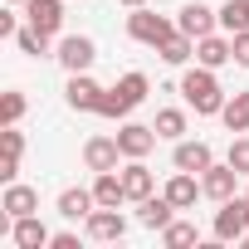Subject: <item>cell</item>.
I'll return each mask as SVG.
<instances>
[{
    "instance_id": "6da1fadb",
    "label": "cell",
    "mask_w": 249,
    "mask_h": 249,
    "mask_svg": "<svg viewBox=\"0 0 249 249\" xmlns=\"http://www.w3.org/2000/svg\"><path fill=\"white\" fill-rule=\"evenodd\" d=\"M181 98H186V107H196L200 117H220V107H225L220 78H215V69H205V64H196V69L181 73Z\"/></svg>"
},
{
    "instance_id": "7a4b0ae2",
    "label": "cell",
    "mask_w": 249,
    "mask_h": 249,
    "mask_svg": "<svg viewBox=\"0 0 249 249\" xmlns=\"http://www.w3.org/2000/svg\"><path fill=\"white\" fill-rule=\"evenodd\" d=\"M147 93H152V83H147V73H122L117 78V88H107L103 93V103H98V117H112V122H127V112L137 107V103H147Z\"/></svg>"
},
{
    "instance_id": "3957f363",
    "label": "cell",
    "mask_w": 249,
    "mask_h": 249,
    "mask_svg": "<svg viewBox=\"0 0 249 249\" xmlns=\"http://www.w3.org/2000/svg\"><path fill=\"white\" fill-rule=\"evenodd\" d=\"M127 35L137 39V44H152V49H161L171 35H176V25L166 20V15H157V10H147V5H137L132 15H127Z\"/></svg>"
},
{
    "instance_id": "277c9868",
    "label": "cell",
    "mask_w": 249,
    "mask_h": 249,
    "mask_svg": "<svg viewBox=\"0 0 249 249\" xmlns=\"http://www.w3.org/2000/svg\"><path fill=\"white\" fill-rule=\"evenodd\" d=\"M249 230V196H230L215 210V239L220 244H239V234Z\"/></svg>"
},
{
    "instance_id": "5b68a950",
    "label": "cell",
    "mask_w": 249,
    "mask_h": 249,
    "mask_svg": "<svg viewBox=\"0 0 249 249\" xmlns=\"http://www.w3.org/2000/svg\"><path fill=\"white\" fill-rule=\"evenodd\" d=\"M54 59H59L69 73H88V69H93V59H98V44H93L88 35H64Z\"/></svg>"
},
{
    "instance_id": "8992f818",
    "label": "cell",
    "mask_w": 249,
    "mask_h": 249,
    "mask_svg": "<svg viewBox=\"0 0 249 249\" xmlns=\"http://www.w3.org/2000/svg\"><path fill=\"white\" fill-rule=\"evenodd\" d=\"M103 83H93L88 73H69V88H64V103L73 107V112H98V103H103Z\"/></svg>"
},
{
    "instance_id": "52a82bcc",
    "label": "cell",
    "mask_w": 249,
    "mask_h": 249,
    "mask_svg": "<svg viewBox=\"0 0 249 249\" xmlns=\"http://www.w3.org/2000/svg\"><path fill=\"white\" fill-rule=\"evenodd\" d=\"M215 25H220V10L200 5V0L181 5V20H176V30H181V35H191V39H205V35H215Z\"/></svg>"
},
{
    "instance_id": "ba28073f",
    "label": "cell",
    "mask_w": 249,
    "mask_h": 249,
    "mask_svg": "<svg viewBox=\"0 0 249 249\" xmlns=\"http://www.w3.org/2000/svg\"><path fill=\"white\" fill-rule=\"evenodd\" d=\"M117 161H122L117 132H112V137H88V142H83V166H88V171H117Z\"/></svg>"
},
{
    "instance_id": "9c48e42d",
    "label": "cell",
    "mask_w": 249,
    "mask_h": 249,
    "mask_svg": "<svg viewBox=\"0 0 249 249\" xmlns=\"http://www.w3.org/2000/svg\"><path fill=\"white\" fill-rule=\"evenodd\" d=\"M200 186H205V196H210V200H230V196H239V171H234L230 161H225V166H220V161H210V166L200 171Z\"/></svg>"
},
{
    "instance_id": "30bf717a",
    "label": "cell",
    "mask_w": 249,
    "mask_h": 249,
    "mask_svg": "<svg viewBox=\"0 0 249 249\" xmlns=\"http://www.w3.org/2000/svg\"><path fill=\"white\" fill-rule=\"evenodd\" d=\"M83 225H88V239H103V244H117L122 234H127V220H122L112 205H98Z\"/></svg>"
},
{
    "instance_id": "8fae6325",
    "label": "cell",
    "mask_w": 249,
    "mask_h": 249,
    "mask_svg": "<svg viewBox=\"0 0 249 249\" xmlns=\"http://www.w3.org/2000/svg\"><path fill=\"white\" fill-rule=\"evenodd\" d=\"M25 25L44 30V35H59L64 25V0H25Z\"/></svg>"
},
{
    "instance_id": "7c38bea8",
    "label": "cell",
    "mask_w": 249,
    "mask_h": 249,
    "mask_svg": "<svg viewBox=\"0 0 249 249\" xmlns=\"http://www.w3.org/2000/svg\"><path fill=\"white\" fill-rule=\"evenodd\" d=\"M117 147L122 157H147L157 147V127H142V122H122L117 127Z\"/></svg>"
},
{
    "instance_id": "4fadbf2b",
    "label": "cell",
    "mask_w": 249,
    "mask_h": 249,
    "mask_svg": "<svg viewBox=\"0 0 249 249\" xmlns=\"http://www.w3.org/2000/svg\"><path fill=\"white\" fill-rule=\"evenodd\" d=\"M196 64H205V69H225V64H234V39H225V35H205V39H196Z\"/></svg>"
},
{
    "instance_id": "5bb4252c",
    "label": "cell",
    "mask_w": 249,
    "mask_h": 249,
    "mask_svg": "<svg viewBox=\"0 0 249 249\" xmlns=\"http://www.w3.org/2000/svg\"><path fill=\"white\" fill-rule=\"evenodd\" d=\"M10 239H15V249H44L54 234L44 230L39 215H20V220H10Z\"/></svg>"
},
{
    "instance_id": "9a60e30c",
    "label": "cell",
    "mask_w": 249,
    "mask_h": 249,
    "mask_svg": "<svg viewBox=\"0 0 249 249\" xmlns=\"http://www.w3.org/2000/svg\"><path fill=\"white\" fill-rule=\"evenodd\" d=\"M0 210H5L10 220H20V215H39V191H30V186L10 181V186H5V196H0Z\"/></svg>"
},
{
    "instance_id": "2e32d148",
    "label": "cell",
    "mask_w": 249,
    "mask_h": 249,
    "mask_svg": "<svg viewBox=\"0 0 249 249\" xmlns=\"http://www.w3.org/2000/svg\"><path fill=\"white\" fill-rule=\"evenodd\" d=\"M196 196H205V186L196 181V171H176V176L166 181V200H171L176 210H191V205H196Z\"/></svg>"
},
{
    "instance_id": "e0dca14e",
    "label": "cell",
    "mask_w": 249,
    "mask_h": 249,
    "mask_svg": "<svg viewBox=\"0 0 249 249\" xmlns=\"http://www.w3.org/2000/svg\"><path fill=\"white\" fill-rule=\"evenodd\" d=\"M0 147H5V152H0V181H15L20 176V157H25V137L15 132V127H5V132H0Z\"/></svg>"
},
{
    "instance_id": "ac0fdd59",
    "label": "cell",
    "mask_w": 249,
    "mask_h": 249,
    "mask_svg": "<svg viewBox=\"0 0 249 249\" xmlns=\"http://www.w3.org/2000/svg\"><path fill=\"white\" fill-rule=\"evenodd\" d=\"M122 186H127V200H137V205L152 196L157 181H152V171L142 166V157H127V166H122Z\"/></svg>"
},
{
    "instance_id": "d6986e66",
    "label": "cell",
    "mask_w": 249,
    "mask_h": 249,
    "mask_svg": "<svg viewBox=\"0 0 249 249\" xmlns=\"http://www.w3.org/2000/svg\"><path fill=\"white\" fill-rule=\"evenodd\" d=\"M171 161H176V171H205L210 161H215V152L205 147V142H176V152H171Z\"/></svg>"
},
{
    "instance_id": "ffe728a7",
    "label": "cell",
    "mask_w": 249,
    "mask_h": 249,
    "mask_svg": "<svg viewBox=\"0 0 249 249\" xmlns=\"http://www.w3.org/2000/svg\"><path fill=\"white\" fill-rule=\"evenodd\" d=\"M137 220H142L147 230H166V225L176 220V205L166 200V191H161V196H147V200H142V210H137Z\"/></svg>"
},
{
    "instance_id": "44dd1931",
    "label": "cell",
    "mask_w": 249,
    "mask_h": 249,
    "mask_svg": "<svg viewBox=\"0 0 249 249\" xmlns=\"http://www.w3.org/2000/svg\"><path fill=\"white\" fill-rule=\"evenodd\" d=\"M93 200L98 205H122L127 200V186H122V171H98V181H93Z\"/></svg>"
},
{
    "instance_id": "7402d4cb",
    "label": "cell",
    "mask_w": 249,
    "mask_h": 249,
    "mask_svg": "<svg viewBox=\"0 0 249 249\" xmlns=\"http://www.w3.org/2000/svg\"><path fill=\"white\" fill-rule=\"evenodd\" d=\"M93 210H98V200H93V191H83V186H73V191L59 196V215H64V220H88Z\"/></svg>"
},
{
    "instance_id": "603a6c76",
    "label": "cell",
    "mask_w": 249,
    "mask_h": 249,
    "mask_svg": "<svg viewBox=\"0 0 249 249\" xmlns=\"http://www.w3.org/2000/svg\"><path fill=\"white\" fill-rule=\"evenodd\" d=\"M220 117H225V127H230V132H249V88L234 93V98H225Z\"/></svg>"
},
{
    "instance_id": "cb8c5ba5",
    "label": "cell",
    "mask_w": 249,
    "mask_h": 249,
    "mask_svg": "<svg viewBox=\"0 0 249 249\" xmlns=\"http://www.w3.org/2000/svg\"><path fill=\"white\" fill-rule=\"evenodd\" d=\"M152 127H157V137H166V142H181V132H186V112H181V107H161Z\"/></svg>"
},
{
    "instance_id": "d4e9b609",
    "label": "cell",
    "mask_w": 249,
    "mask_h": 249,
    "mask_svg": "<svg viewBox=\"0 0 249 249\" xmlns=\"http://www.w3.org/2000/svg\"><path fill=\"white\" fill-rule=\"evenodd\" d=\"M220 30H230V35L249 30V0H225L220 5Z\"/></svg>"
},
{
    "instance_id": "484cf974",
    "label": "cell",
    "mask_w": 249,
    "mask_h": 249,
    "mask_svg": "<svg viewBox=\"0 0 249 249\" xmlns=\"http://www.w3.org/2000/svg\"><path fill=\"white\" fill-rule=\"evenodd\" d=\"M196 239H200V230H196L191 220H171V225L161 230V244H166V249H186V244H196Z\"/></svg>"
},
{
    "instance_id": "4316f807",
    "label": "cell",
    "mask_w": 249,
    "mask_h": 249,
    "mask_svg": "<svg viewBox=\"0 0 249 249\" xmlns=\"http://www.w3.org/2000/svg\"><path fill=\"white\" fill-rule=\"evenodd\" d=\"M49 39L54 35H44V30H35V25H25V30H15V44H20V54H49Z\"/></svg>"
},
{
    "instance_id": "83f0119b",
    "label": "cell",
    "mask_w": 249,
    "mask_h": 249,
    "mask_svg": "<svg viewBox=\"0 0 249 249\" xmlns=\"http://www.w3.org/2000/svg\"><path fill=\"white\" fill-rule=\"evenodd\" d=\"M157 54H161V59H166V64H186V59H191V54H196V39H191V35H181V30H176V35H171V39H166V44H161V49H157Z\"/></svg>"
},
{
    "instance_id": "f1b7e54d",
    "label": "cell",
    "mask_w": 249,
    "mask_h": 249,
    "mask_svg": "<svg viewBox=\"0 0 249 249\" xmlns=\"http://www.w3.org/2000/svg\"><path fill=\"white\" fill-rule=\"evenodd\" d=\"M0 117H5V127H15V122L25 117V93H5V98H0Z\"/></svg>"
},
{
    "instance_id": "f546056e",
    "label": "cell",
    "mask_w": 249,
    "mask_h": 249,
    "mask_svg": "<svg viewBox=\"0 0 249 249\" xmlns=\"http://www.w3.org/2000/svg\"><path fill=\"white\" fill-rule=\"evenodd\" d=\"M225 161H230V166H234L239 176H249V137H234V142H230V157H225Z\"/></svg>"
},
{
    "instance_id": "4dcf8cb0",
    "label": "cell",
    "mask_w": 249,
    "mask_h": 249,
    "mask_svg": "<svg viewBox=\"0 0 249 249\" xmlns=\"http://www.w3.org/2000/svg\"><path fill=\"white\" fill-rule=\"evenodd\" d=\"M230 39H234V64L249 69V30H239V35H230Z\"/></svg>"
},
{
    "instance_id": "1f68e13d",
    "label": "cell",
    "mask_w": 249,
    "mask_h": 249,
    "mask_svg": "<svg viewBox=\"0 0 249 249\" xmlns=\"http://www.w3.org/2000/svg\"><path fill=\"white\" fill-rule=\"evenodd\" d=\"M49 249H78V234H54Z\"/></svg>"
},
{
    "instance_id": "d6a6232c",
    "label": "cell",
    "mask_w": 249,
    "mask_h": 249,
    "mask_svg": "<svg viewBox=\"0 0 249 249\" xmlns=\"http://www.w3.org/2000/svg\"><path fill=\"white\" fill-rule=\"evenodd\" d=\"M117 5H127V10H137V5H147V0H117Z\"/></svg>"
},
{
    "instance_id": "836d02e7",
    "label": "cell",
    "mask_w": 249,
    "mask_h": 249,
    "mask_svg": "<svg viewBox=\"0 0 249 249\" xmlns=\"http://www.w3.org/2000/svg\"><path fill=\"white\" fill-rule=\"evenodd\" d=\"M10 5H25V0H10Z\"/></svg>"
},
{
    "instance_id": "e575fe53",
    "label": "cell",
    "mask_w": 249,
    "mask_h": 249,
    "mask_svg": "<svg viewBox=\"0 0 249 249\" xmlns=\"http://www.w3.org/2000/svg\"><path fill=\"white\" fill-rule=\"evenodd\" d=\"M244 196H249V191H244Z\"/></svg>"
}]
</instances>
